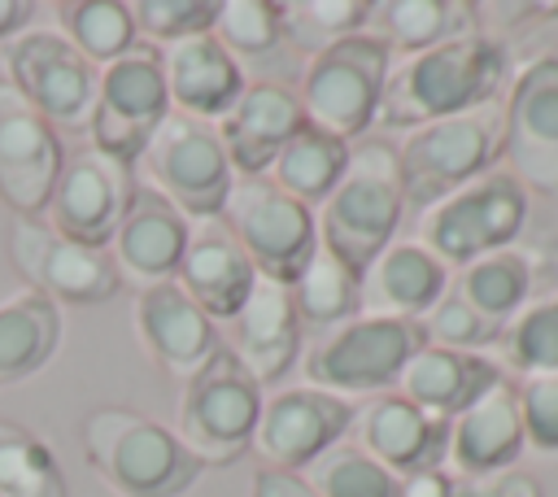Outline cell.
<instances>
[{"label":"cell","mask_w":558,"mask_h":497,"mask_svg":"<svg viewBox=\"0 0 558 497\" xmlns=\"http://www.w3.org/2000/svg\"><path fill=\"white\" fill-rule=\"evenodd\" d=\"M506 70H510L506 48L480 31L436 44L427 52L401 57L388 70L375 126H410L414 131L423 122H440V118L466 113L475 105H488V100H497Z\"/></svg>","instance_id":"1"},{"label":"cell","mask_w":558,"mask_h":497,"mask_svg":"<svg viewBox=\"0 0 558 497\" xmlns=\"http://www.w3.org/2000/svg\"><path fill=\"white\" fill-rule=\"evenodd\" d=\"M401 205L405 196H401L397 148L388 140H353L344 174L314 214L318 244L331 257H340L353 275H362L397 240Z\"/></svg>","instance_id":"2"},{"label":"cell","mask_w":558,"mask_h":497,"mask_svg":"<svg viewBox=\"0 0 558 497\" xmlns=\"http://www.w3.org/2000/svg\"><path fill=\"white\" fill-rule=\"evenodd\" d=\"M83 453L118 497H183L205 471L174 427L126 405H96L83 419Z\"/></svg>","instance_id":"3"},{"label":"cell","mask_w":558,"mask_h":497,"mask_svg":"<svg viewBox=\"0 0 558 497\" xmlns=\"http://www.w3.org/2000/svg\"><path fill=\"white\" fill-rule=\"evenodd\" d=\"M388 70H392V52L371 26L314 52L296 87L305 122L344 144L362 140L379 118Z\"/></svg>","instance_id":"4"},{"label":"cell","mask_w":558,"mask_h":497,"mask_svg":"<svg viewBox=\"0 0 558 497\" xmlns=\"http://www.w3.org/2000/svg\"><path fill=\"white\" fill-rule=\"evenodd\" d=\"M501 135H506L501 100H488V105H475L466 113L405 131V140L397 148L401 196L410 205L427 209L440 196L458 192L462 183L480 179L488 170V161L501 153Z\"/></svg>","instance_id":"5"},{"label":"cell","mask_w":558,"mask_h":497,"mask_svg":"<svg viewBox=\"0 0 558 497\" xmlns=\"http://www.w3.org/2000/svg\"><path fill=\"white\" fill-rule=\"evenodd\" d=\"M527 192L510 170H484L418 214V244L440 266H471L519 240Z\"/></svg>","instance_id":"6"},{"label":"cell","mask_w":558,"mask_h":497,"mask_svg":"<svg viewBox=\"0 0 558 497\" xmlns=\"http://www.w3.org/2000/svg\"><path fill=\"white\" fill-rule=\"evenodd\" d=\"M262 414V384L218 349L192 379H183L174 405V436L201 466H227L253 449V427Z\"/></svg>","instance_id":"7"},{"label":"cell","mask_w":558,"mask_h":497,"mask_svg":"<svg viewBox=\"0 0 558 497\" xmlns=\"http://www.w3.org/2000/svg\"><path fill=\"white\" fill-rule=\"evenodd\" d=\"M218 218L227 222L235 244L248 253L253 270L270 283L292 288L310 266V257L318 253L314 209L279 192L266 174H235Z\"/></svg>","instance_id":"8"},{"label":"cell","mask_w":558,"mask_h":497,"mask_svg":"<svg viewBox=\"0 0 558 497\" xmlns=\"http://www.w3.org/2000/svg\"><path fill=\"white\" fill-rule=\"evenodd\" d=\"M0 57L9 65V87L52 131H87L100 92V70L61 31L26 26L22 35L4 39Z\"/></svg>","instance_id":"9"},{"label":"cell","mask_w":558,"mask_h":497,"mask_svg":"<svg viewBox=\"0 0 558 497\" xmlns=\"http://www.w3.org/2000/svg\"><path fill=\"white\" fill-rule=\"evenodd\" d=\"M423 349V331L414 318H379L357 314L340 327H327L305 353V375L323 392H379L397 384L401 366Z\"/></svg>","instance_id":"10"},{"label":"cell","mask_w":558,"mask_h":497,"mask_svg":"<svg viewBox=\"0 0 558 497\" xmlns=\"http://www.w3.org/2000/svg\"><path fill=\"white\" fill-rule=\"evenodd\" d=\"M140 161L153 179V192H161L187 222L218 218L227 205V192L235 183V170L218 140V126L183 118V113H170L153 131Z\"/></svg>","instance_id":"11"},{"label":"cell","mask_w":558,"mask_h":497,"mask_svg":"<svg viewBox=\"0 0 558 497\" xmlns=\"http://www.w3.org/2000/svg\"><path fill=\"white\" fill-rule=\"evenodd\" d=\"M170 118V96L161 61L153 48H131L100 70V92L92 109V144L118 161H140L153 131Z\"/></svg>","instance_id":"12"},{"label":"cell","mask_w":558,"mask_h":497,"mask_svg":"<svg viewBox=\"0 0 558 497\" xmlns=\"http://www.w3.org/2000/svg\"><path fill=\"white\" fill-rule=\"evenodd\" d=\"M135 174L126 161L100 153L96 144H83L61 161V174L52 183V196L44 205V222L61 231L65 240H78L87 248H109L122 214L135 196Z\"/></svg>","instance_id":"13"},{"label":"cell","mask_w":558,"mask_h":497,"mask_svg":"<svg viewBox=\"0 0 558 497\" xmlns=\"http://www.w3.org/2000/svg\"><path fill=\"white\" fill-rule=\"evenodd\" d=\"M506 170L523 192L558 196V57L527 61L506 96Z\"/></svg>","instance_id":"14"},{"label":"cell","mask_w":558,"mask_h":497,"mask_svg":"<svg viewBox=\"0 0 558 497\" xmlns=\"http://www.w3.org/2000/svg\"><path fill=\"white\" fill-rule=\"evenodd\" d=\"M9 253L17 270L31 279V288L57 305H100L122 288L109 248H87L78 240H65L44 218H17L9 235Z\"/></svg>","instance_id":"15"},{"label":"cell","mask_w":558,"mask_h":497,"mask_svg":"<svg viewBox=\"0 0 558 497\" xmlns=\"http://www.w3.org/2000/svg\"><path fill=\"white\" fill-rule=\"evenodd\" d=\"M349 427H353V405L344 397L323 392L314 384L283 388L275 397H262V414H257V427H253V449L266 458V466L305 471L331 445H340Z\"/></svg>","instance_id":"16"},{"label":"cell","mask_w":558,"mask_h":497,"mask_svg":"<svg viewBox=\"0 0 558 497\" xmlns=\"http://www.w3.org/2000/svg\"><path fill=\"white\" fill-rule=\"evenodd\" d=\"M61 161V135L9 83H0V201L17 218H39Z\"/></svg>","instance_id":"17"},{"label":"cell","mask_w":558,"mask_h":497,"mask_svg":"<svg viewBox=\"0 0 558 497\" xmlns=\"http://www.w3.org/2000/svg\"><path fill=\"white\" fill-rule=\"evenodd\" d=\"M353 445L401 480L440 471V462L449 458V419H436L397 392H379L362 410H353Z\"/></svg>","instance_id":"18"},{"label":"cell","mask_w":558,"mask_h":497,"mask_svg":"<svg viewBox=\"0 0 558 497\" xmlns=\"http://www.w3.org/2000/svg\"><path fill=\"white\" fill-rule=\"evenodd\" d=\"M174 283L192 296L201 314H209L214 323H231L248 301L257 270L222 218H201V222H187V244H183Z\"/></svg>","instance_id":"19"},{"label":"cell","mask_w":558,"mask_h":497,"mask_svg":"<svg viewBox=\"0 0 558 497\" xmlns=\"http://www.w3.org/2000/svg\"><path fill=\"white\" fill-rule=\"evenodd\" d=\"M157 61H161L170 109L183 113V118L209 122V126L222 122L231 113V105L240 100V92L248 87L240 61L209 31L192 35V39H179V44H161Z\"/></svg>","instance_id":"20"},{"label":"cell","mask_w":558,"mask_h":497,"mask_svg":"<svg viewBox=\"0 0 558 497\" xmlns=\"http://www.w3.org/2000/svg\"><path fill=\"white\" fill-rule=\"evenodd\" d=\"M135 331H140L148 357L161 362L166 371H174L179 379H192L222 349L214 318L201 314L192 305V296L174 279L140 288V296H135Z\"/></svg>","instance_id":"21"},{"label":"cell","mask_w":558,"mask_h":497,"mask_svg":"<svg viewBox=\"0 0 558 497\" xmlns=\"http://www.w3.org/2000/svg\"><path fill=\"white\" fill-rule=\"evenodd\" d=\"M257 384H275L279 375L292 371L296 349H301V318L292 305V292L283 283H270L257 275L248 301L240 314L227 323V344H222Z\"/></svg>","instance_id":"22"},{"label":"cell","mask_w":558,"mask_h":497,"mask_svg":"<svg viewBox=\"0 0 558 497\" xmlns=\"http://www.w3.org/2000/svg\"><path fill=\"white\" fill-rule=\"evenodd\" d=\"M183 244H187V218L161 192L135 187L131 209L122 214V222L109 240V257L118 266V279L153 288V283L174 279Z\"/></svg>","instance_id":"23"},{"label":"cell","mask_w":558,"mask_h":497,"mask_svg":"<svg viewBox=\"0 0 558 497\" xmlns=\"http://www.w3.org/2000/svg\"><path fill=\"white\" fill-rule=\"evenodd\" d=\"M301 122H305V113H301L296 92L283 83L257 78L240 92L231 113L218 122V140H222L235 174H266Z\"/></svg>","instance_id":"24"},{"label":"cell","mask_w":558,"mask_h":497,"mask_svg":"<svg viewBox=\"0 0 558 497\" xmlns=\"http://www.w3.org/2000/svg\"><path fill=\"white\" fill-rule=\"evenodd\" d=\"M523 419H519V392L501 375L493 388H484L453 423H449V462L462 471V480L510 471L523 453Z\"/></svg>","instance_id":"25"},{"label":"cell","mask_w":558,"mask_h":497,"mask_svg":"<svg viewBox=\"0 0 558 497\" xmlns=\"http://www.w3.org/2000/svg\"><path fill=\"white\" fill-rule=\"evenodd\" d=\"M362 310L379 318H418L427 314L445 288H449V266H440L418 240H392L362 275Z\"/></svg>","instance_id":"26"},{"label":"cell","mask_w":558,"mask_h":497,"mask_svg":"<svg viewBox=\"0 0 558 497\" xmlns=\"http://www.w3.org/2000/svg\"><path fill=\"white\" fill-rule=\"evenodd\" d=\"M506 371L484 357V353H462V349H436L423 344L397 375V397H405L410 405L436 414V419H458L484 388H493Z\"/></svg>","instance_id":"27"},{"label":"cell","mask_w":558,"mask_h":497,"mask_svg":"<svg viewBox=\"0 0 558 497\" xmlns=\"http://www.w3.org/2000/svg\"><path fill=\"white\" fill-rule=\"evenodd\" d=\"M61 344V305L26 288L0 301V384L35 375Z\"/></svg>","instance_id":"28"},{"label":"cell","mask_w":558,"mask_h":497,"mask_svg":"<svg viewBox=\"0 0 558 497\" xmlns=\"http://www.w3.org/2000/svg\"><path fill=\"white\" fill-rule=\"evenodd\" d=\"M371 31L397 57L427 52L436 44L462 39L475 31V4L466 0H384L371 13Z\"/></svg>","instance_id":"29"},{"label":"cell","mask_w":558,"mask_h":497,"mask_svg":"<svg viewBox=\"0 0 558 497\" xmlns=\"http://www.w3.org/2000/svg\"><path fill=\"white\" fill-rule=\"evenodd\" d=\"M344 166H349V144L327 135V131H318V126H310V122H301L292 131V140L279 148V157L270 161L266 179L279 192H288L292 201H301V205H314V201L323 205V196L336 187Z\"/></svg>","instance_id":"30"},{"label":"cell","mask_w":558,"mask_h":497,"mask_svg":"<svg viewBox=\"0 0 558 497\" xmlns=\"http://www.w3.org/2000/svg\"><path fill=\"white\" fill-rule=\"evenodd\" d=\"M449 292H458L475 314H484V318L506 327L523 310V301L532 292V262L523 253H514V248L488 253V257L462 266L458 279L449 283Z\"/></svg>","instance_id":"31"},{"label":"cell","mask_w":558,"mask_h":497,"mask_svg":"<svg viewBox=\"0 0 558 497\" xmlns=\"http://www.w3.org/2000/svg\"><path fill=\"white\" fill-rule=\"evenodd\" d=\"M288 292H292L296 318H305L314 327H340V323L357 318V310H362L357 275L340 257H331L323 244H318V253L310 257V266L301 270V279Z\"/></svg>","instance_id":"32"},{"label":"cell","mask_w":558,"mask_h":497,"mask_svg":"<svg viewBox=\"0 0 558 497\" xmlns=\"http://www.w3.org/2000/svg\"><path fill=\"white\" fill-rule=\"evenodd\" d=\"M61 35L96 65L105 70L122 52L135 48V17L122 0H65L61 9Z\"/></svg>","instance_id":"33"},{"label":"cell","mask_w":558,"mask_h":497,"mask_svg":"<svg viewBox=\"0 0 558 497\" xmlns=\"http://www.w3.org/2000/svg\"><path fill=\"white\" fill-rule=\"evenodd\" d=\"M0 497H70L57 453L17 423H0Z\"/></svg>","instance_id":"34"},{"label":"cell","mask_w":558,"mask_h":497,"mask_svg":"<svg viewBox=\"0 0 558 497\" xmlns=\"http://www.w3.org/2000/svg\"><path fill=\"white\" fill-rule=\"evenodd\" d=\"M371 13H375V0H296V4H279L283 39H292L305 57L366 31Z\"/></svg>","instance_id":"35"},{"label":"cell","mask_w":558,"mask_h":497,"mask_svg":"<svg viewBox=\"0 0 558 497\" xmlns=\"http://www.w3.org/2000/svg\"><path fill=\"white\" fill-rule=\"evenodd\" d=\"M305 480L318 497H401V475H392L384 462L349 440L331 445L318 462H310Z\"/></svg>","instance_id":"36"},{"label":"cell","mask_w":558,"mask_h":497,"mask_svg":"<svg viewBox=\"0 0 558 497\" xmlns=\"http://www.w3.org/2000/svg\"><path fill=\"white\" fill-rule=\"evenodd\" d=\"M231 57L244 61H270L283 44V22L275 0H227L218 4L214 31H209Z\"/></svg>","instance_id":"37"},{"label":"cell","mask_w":558,"mask_h":497,"mask_svg":"<svg viewBox=\"0 0 558 497\" xmlns=\"http://www.w3.org/2000/svg\"><path fill=\"white\" fill-rule=\"evenodd\" d=\"M501 349L514 371H558V292L523 305L501 327Z\"/></svg>","instance_id":"38"},{"label":"cell","mask_w":558,"mask_h":497,"mask_svg":"<svg viewBox=\"0 0 558 497\" xmlns=\"http://www.w3.org/2000/svg\"><path fill=\"white\" fill-rule=\"evenodd\" d=\"M418 331H423V344H436V349H462V353H480L484 344L501 340V323L475 314L458 292L445 288V296L414 318Z\"/></svg>","instance_id":"39"},{"label":"cell","mask_w":558,"mask_h":497,"mask_svg":"<svg viewBox=\"0 0 558 497\" xmlns=\"http://www.w3.org/2000/svg\"><path fill=\"white\" fill-rule=\"evenodd\" d=\"M131 17H135L140 35H148L157 44H179V39L214 31L218 4L214 0H135Z\"/></svg>","instance_id":"40"},{"label":"cell","mask_w":558,"mask_h":497,"mask_svg":"<svg viewBox=\"0 0 558 497\" xmlns=\"http://www.w3.org/2000/svg\"><path fill=\"white\" fill-rule=\"evenodd\" d=\"M519 419L523 440H532L545 453H558V371H527L519 384Z\"/></svg>","instance_id":"41"},{"label":"cell","mask_w":558,"mask_h":497,"mask_svg":"<svg viewBox=\"0 0 558 497\" xmlns=\"http://www.w3.org/2000/svg\"><path fill=\"white\" fill-rule=\"evenodd\" d=\"M449 497H545L536 475L510 466V471H497V475H475V480H453Z\"/></svg>","instance_id":"42"},{"label":"cell","mask_w":558,"mask_h":497,"mask_svg":"<svg viewBox=\"0 0 558 497\" xmlns=\"http://www.w3.org/2000/svg\"><path fill=\"white\" fill-rule=\"evenodd\" d=\"M248 497H318L314 484L301 471H279V466H262L253 475Z\"/></svg>","instance_id":"43"},{"label":"cell","mask_w":558,"mask_h":497,"mask_svg":"<svg viewBox=\"0 0 558 497\" xmlns=\"http://www.w3.org/2000/svg\"><path fill=\"white\" fill-rule=\"evenodd\" d=\"M453 480L445 471H423V475H410L401 480V497H449Z\"/></svg>","instance_id":"44"},{"label":"cell","mask_w":558,"mask_h":497,"mask_svg":"<svg viewBox=\"0 0 558 497\" xmlns=\"http://www.w3.org/2000/svg\"><path fill=\"white\" fill-rule=\"evenodd\" d=\"M31 13H35V4H31V0H0V39L22 35V31H26V22H31Z\"/></svg>","instance_id":"45"}]
</instances>
